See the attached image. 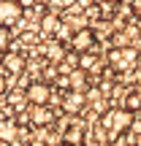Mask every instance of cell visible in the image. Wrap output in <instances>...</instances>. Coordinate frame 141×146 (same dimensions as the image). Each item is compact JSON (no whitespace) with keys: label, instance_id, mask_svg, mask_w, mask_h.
Listing matches in <instances>:
<instances>
[{"label":"cell","instance_id":"cell-1","mask_svg":"<svg viewBox=\"0 0 141 146\" xmlns=\"http://www.w3.org/2000/svg\"><path fill=\"white\" fill-rule=\"evenodd\" d=\"M136 122V116H133V111L128 108H106L103 114H100V133H103V138H109V141H114V138L125 135V133H130V125Z\"/></svg>","mask_w":141,"mask_h":146},{"label":"cell","instance_id":"cell-2","mask_svg":"<svg viewBox=\"0 0 141 146\" xmlns=\"http://www.w3.org/2000/svg\"><path fill=\"white\" fill-rule=\"evenodd\" d=\"M136 60H138V52L133 46H114L109 52V68L117 73H125L136 65Z\"/></svg>","mask_w":141,"mask_h":146},{"label":"cell","instance_id":"cell-3","mask_svg":"<svg viewBox=\"0 0 141 146\" xmlns=\"http://www.w3.org/2000/svg\"><path fill=\"white\" fill-rule=\"evenodd\" d=\"M25 16V5L19 0H0V27H16Z\"/></svg>","mask_w":141,"mask_h":146},{"label":"cell","instance_id":"cell-4","mask_svg":"<svg viewBox=\"0 0 141 146\" xmlns=\"http://www.w3.org/2000/svg\"><path fill=\"white\" fill-rule=\"evenodd\" d=\"M25 98L30 100L33 106H49V98H52V87L46 81H30L25 89Z\"/></svg>","mask_w":141,"mask_h":146},{"label":"cell","instance_id":"cell-5","mask_svg":"<svg viewBox=\"0 0 141 146\" xmlns=\"http://www.w3.org/2000/svg\"><path fill=\"white\" fill-rule=\"evenodd\" d=\"M71 49L76 54H84V52H92L95 49V33L90 30V27H79L76 33H73V38H71Z\"/></svg>","mask_w":141,"mask_h":146},{"label":"cell","instance_id":"cell-6","mask_svg":"<svg viewBox=\"0 0 141 146\" xmlns=\"http://www.w3.org/2000/svg\"><path fill=\"white\" fill-rule=\"evenodd\" d=\"M27 60L25 54L19 52H3V57H0V68H3V73H11V76H19L22 70H25Z\"/></svg>","mask_w":141,"mask_h":146},{"label":"cell","instance_id":"cell-7","mask_svg":"<svg viewBox=\"0 0 141 146\" xmlns=\"http://www.w3.org/2000/svg\"><path fill=\"white\" fill-rule=\"evenodd\" d=\"M54 122V111L49 106H33L30 108V125L33 127H49Z\"/></svg>","mask_w":141,"mask_h":146},{"label":"cell","instance_id":"cell-8","mask_svg":"<svg viewBox=\"0 0 141 146\" xmlns=\"http://www.w3.org/2000/svg\"><path fill=\"white\" fill-rule=\"evenodd\" d=\"M84 106H87V95L84 92H76V89H68V92H65V98H63L65 114H79Z\"/></svg>","mask_w":141,"mask_h":146},{"label":"cell","instance_id":"cell-9","mask_svg":"<svg viewBox=\"0 0 141 146\" xmlns=\"http://www.w3.org/2000/svg\"><path fill=\"white\" fill-rule=\"evenodd\" d=\"M16 135H19V122L0 119V143H14Z\"/></svg>","mask_w":141,"mask_h":146},{"label":"cell","instance_id":"cell-10","mask_svg":"<svg viewBox=\"0 0 141 146\" xmlns=\"http://www.w3.org/2000/svg\"><path fill=\"white\" fill-rule=\"evenodd\" d=\"M60 25H63V19H60L54 11H46V14L41 16V33L43 35H57Z\"/></svg>","mask_w":141,"mask_h":146},{"label":"cell","instance_id":"cell-11","mask_svg":"<svg viewBox=\"0 0 141 146\" xmlns=\"http://www.w3.org/2000/svg\"><path fill=\"white\" fill-rule=\"evenodd\" d=\"M63 143H68V146L84 143V130H82V127H76V125H71L68 130H65V135H63Z\"/></svg>","mask_w":141,"mask_h":146},{"label":"cell","instance_id":"cell-12","mask_svg":"<svg viewBox=\"0 0 141 146\" xmlns=\"http://www.w3.org/2000/svg\"><path fill=\"white\" fill-rule=\"evenodd\" d=\"M95 68H98V57H95L92 52H84V54H79V70L90 73V70H95Z\"/></svg>","mask_w":141,"mask_h":146},{"label":"cell","instance_id":"cell-13","mask_svg":"<svg viewBox=\"0 0 141 146\" xmlns=\"http://www.w3.org/2000/svg\"><path fill=\"white\" fill-rule=\"evenodd\" d=\"M125 108L133 111V114L141 108V95H138V92H133V95H128V98H125Z\"/></svg>","mask_w":141,"mask_h":146},{"label":"cell","instance_id":"cell-14","mask_svg":"<svg viewBox=\"0 0 141 146\" xmlns=\"http://www.w3.org/2000/svg\"><path fill=\"white\" fill-rule=\"evenodd\" d=\"M8 46H11V33L8 27H0V52H8Z\"/></svg>","mask_w":141,"mask_h":146},{"label":"cell","instance_id":"cell-15","mask_svg":"<svg viewBox=\"0 0 141 146\" xmlns=\"http://www.w3.org/2000/svg\"><path fill=\"white\" fill-rule=\"evenodd\" d=\"M49 52H52V60H60V57H63V46H60V43H52Z\"/></svg>","mask_w":141,"mask_h":146},{"label":"cell","instance_id":"cell-16","mask_svg":"<svg viewBox=\"0 0 141 146\" xmlns=\"http://www.w3.org/2000/svg\"><path fill=\"white\" fill-rule=\"evenodd\" d=\"M130 8H133V14H136L138 22H141V0H130Z\"/></svg>","mask_w":141,"mask_h":146},{"label":"cell","instance_id":"cell-17","mask_svg":"<svg viewBox=\"0 0 141 146\" xmlns=\"http://www.w3.org/2000/svg\"><path fill=\"white\" fill-rule=\"evenodd\" d=\"M5 92H8V78L0 73V95H5Z\"/></svg>","mask_w":141,"mask_h":146},{"label":"cell","instance_id":"cell-18","mask_svg":"<svg viewBox=\"0 0 141 146\" xmlns=\"http://www.w3.org/2000/svg\"><path fill=\"white\" fill-rule=\"evenodd\" d=\"M22 5H25V8H30V5H35V0H19Z\"/></svg>","mask_w":141,"mask_h":146},{"label":"cell","instance_id":"cell-19","mask_svg":"<svg viewBox=\"0 0 141 146\" xmlns=\"http://www.w3.org/2000/svg\"><path fill=\"white\" fill-rule=\"evenodd\" d=\"M136 92H138V95H141V81H138V87H136Z\"/></svg>","mask_w":141,"mask_h":146},{"label":"cell","instance_id":"cell-20","mask_svg":"<svg viewBox=\"0 0 141 146\" xmlns=\"http://www.w3.org/2000/svg\"><path fill=\"white\" fill-rule=\"evenodd\" d=\"M57 146H68V143H57Z\"/></svg>","mask_w":141,"mask_h":146}]
</instances>
